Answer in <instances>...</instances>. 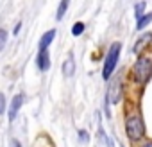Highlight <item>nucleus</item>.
<instances>
[{
  "label": "nucleus",
  "mask_w": 152,
  "mask_h": 147,
  "mask_svg": "<svg viewBox=\"0 0 152 147\" xmlns=\"http://www.w3.org/2000/svg\"><path fill=\"white\" fill-rule=\"evenodd\" d=\"M125 133H127L129 140H132V142H138V140L143 138L145 124H143V118L138 111H131L125 117Z\"/></svg>",
  "instance_id": "nucleus-1"
},
{
  "label": "nucleus",
  "mask_w": 152,
  "mask_h": 147,
  "mask_svg": "<svg viewBox=\"0 0 152 147\" xmlns=\"http://www.w3.org/2000/svg\"><path fill=\"white\" fill-rule=\"evenodd\" d=\"M152 76V59L147 56H141L134 66H132V77L138 85H145Z\"/></svg>",
  "instance_id": "nucleus-2"
},
{
  "label": "nucleus",
  "mask_w": 152,
  "mask_h": 147,
  "mask_svg": "<svg viewBox=\"0 0 152 147\" xmlns=\"http://www.w3.org/2000/svg\"><path fill=\"white\" fill-rule=\"evenodd\" d=\"M120 50H122V43H118V41H115L109 47L107 56H106V63H104V68H102V77L104 79H109L113 76L116 63H118V57H120Z\"/></svg>",
  "instance_id": "nucleus-3"
},
{
  "label": "nucleus",
  "mask_w": 152,
  "mask_h": 147,
  "mask_svg": "<svg viewBox=\"0 0 152 147\" xmlns=\"http://www.w3.org/2000/svg\"><path fill=\"white\" fill-rule=\"evenodd\" d=\"M120 95H122V79H120V76L111 83V86H109V90H107V102H111V104H116L118 101H120Z\"/></svg>",
  "instance_id": "nucleus-4"
},
{
  "label": "nucleus",
  "mask_w": 152,
  "mask_h": 147,
  "mask_svg": "<svg viewBox=\"0 0 152 147\" xmlns=\"http://www.w3.org/2000/svg\"><path fill=\"white\" fill-rule=\"evenodd\" d=\"M22 104H23V95H22V93L15 95L13 101H11V104H9V120H15V118H16L18 110H20Z\"/></svg>",
  "instance_id": "nucleus-5"
},
{
  "label": "nucleus",
  "mask_w": 152,
  "mask_h": 147,
  "mask_svg": "<svg viewBox=\"0 0 152 147\" xmlns=\"http://www.w3.org/2000/svg\"><path fill=\"white\" fill-rule=\"evenodd\" d=\"M36 65L41 72H47L50 68V56H48V50H39L38 57H36Z\"/></svg>",
  "instance_id": "nucleus-6"
},
{
  "label": "nucleus",
  "mask_w": 152,
  "mask_h": 147,
  "mask_svg": "<svg viewBox=\"0 0 152 147\" xmlns=\"http://www.w3.org/2000/svg\"><path fill=\"white\" fill-rule=\"evenodd\" d=\"M54 38H56V29L47 31V32L41 36V40H39V50H47V49H48V45L54 41Z\"/></svg>",
  "instance_id": "nucleus-7"
},
{
  "label": "nucleus",
  "mask_w": 152,
  "mask_h": 147,
  "mask_svg": "<svg viewBox=\"0 0 152 147\" xmlns=\"http://www.w3.org/2000/svg\"><path fill=\"white\" fill-rule=\"evenodd\" d=\"M73 72H75V61H73V57L70 56V57L63 63V74H64L66 77H70Z\"/></svg>",
  "instance_id": "nucleus-8"
},
{
  "label": "nucleus",
  "mask_w": 152,
  "mask_h": 147,
  "mask_svg": "<svg viewBox=\"0 0 152 147\" xmlns=\"http://www.w3.org/2000/svg\"><path fill=\"white\" fill-rule=\"evenodd\" d=\"M150 41H152V32H147V34H143V38H140V40L136 41V45H134V52H140V50H141V47L148 45Z\"/></svg>",
  "instance_id": "nucleus-9"
},
{
  "label": "nucleus",
  "mask_w": 152,
  "mask_h": 147,
  "mask_svg": "<svg viewBox=\"0 0 152 147\" xmlns=\"http://www.w3.org/2000/svg\"><path fill=\"white\" fill-rule=\"evenodd\" d=\"M150 22H152V13H147V15H143V16L138 20V24H136V29H138V31H143V29H145V27H147Z\"/></svg>",
  "instance_id": "nucleus-10"
},
{
  "label": "nucleus",
  "mask_w": 152,
  "mask_h": 147,
  "mask_svg": "<svg viewBox=\"0 0 152 147\" xmlns=\"http://www.w3.org/2000/svg\"><path fill=\"white\" fill-rule=\"evenodd\" d=\"M66 9H68V0H63V2L59 4V7H57V13H56V18H57V20H63V16H64V13H66Z\"/></svg>",
  "instance_id": "nucleus-11"
},
{
  "label": "nucleus",
  "mask_w": 152,
  "mask_h": 147,
  "mask_svg": "<svg viewBox=\"0 0 152 147\" xmlns=\"http://www.w3.org/2000/svg\"><path fill=\"white\" fill-rule=\"evenodd\" d=\"M145 7H147V2H138V4L134 6V15H136V18H138V20L143 16V13H145Z\"/></svg>",
  "instance_id": "nucleus-12"
},
{
  "label": "nucleus",
  "mask_w": 152,
  "mask_h": 147,
  "mask_svg": "<svg viewBox=\"0 0 152 147\" xmlns=\"http://www.w3.org/2000/svg\"><path fill=\"white\" fill-rule=\"evenodd\" d=\"M83 32H84V24H83V22L73 24V27H72V34H73V36H79V34H83Z\"/></svg>",
  "instance_id": "nucleus-13"
},
{
  "label": "nucleus",
  "mask_w": 152,
  "mask_h": 147,
  "mask_svg": "<svg viewBox=\"0 0 152 147\" xmlns=\"http://www.w3.org/2000/svg\"><path fill=\"white\" fill-rule=\"evenodd\" d=\"M7 31L6 29H0V50H2L4 47H6V43H7Z\"/></svg>",
  "instance_id": "nucleus-14"
},
{
  "label": "nucleus",
  "mask_w": 152,
  "mask_h": 147,
  "mask_svg": "<svg viewBox=\"0 0 152 147\" xmlns=\"http://www.w3.org/2000/svg\"><path fill=\"white\" fill-rule=\"evenodd\" d=\"M4 111H6V97L4 93H0V115H4Z\"/></svg>",
  "instance_id": "nucleus-15"
},
{
  "label": "nucleus",
  "mask_w": 152,
  "mask_h": 147,
  "mask_svg": "<svg viewBox=\"0 0 152 147\" xmlns=\"http://www.w3.org/2000/svg\"><path fill=\"white\" fill-rule=\"evenodd\" d=\"M79 136H81V140H86V142L90 140V136H88V133H84V131H81V133H79Z\"/></svg>",
  "instance_id": "nucleus-16"
},
{
  "label": "nucleus",
  "mask_w": 152,
  "mask_h": 147,
  "mask_svg": "<svg viewBox=\"0 0 152 147\" xmlns=\"http://www.w3.org/2000/svg\"><path fill=\"white\" fill-rule=\"evenodd\" d=\"M20 29H22V22H18V24H16V27H15V34H18V32H20Z\"/></svg>",
  "instance_id": "nucleus-17"
},
{
  "label": "nucleus",
  "mask_w": 152,
  "mask_h": 147,
  "mask_svg": "<svg viewBox=\"0 0 152 147\" xmlns=\"http://www.w3.org/2000/svg\"><path fill=\"white\" fill-rule=\"evenodd\" d=\"M11 147H22V145H20L16 140H13V142H11Z\"/></svg>",
  "instance_id": "nucleus-18"
},
{
  "label": "nucleus",
  "mask_w": 152,
  "mask_h": 147,
  "mask_svg": "<svg viewBox=\"0 0 152 147\" xmlns=\"http://www.w3.org/2000/svg\"><path fill=\"white\" fill-rule=\"evenodd\" d=\"M143 147H152V142H147V143H145Z\"/></svg>",
  "instance_id": "nucleus-19"
}]
</instances>
